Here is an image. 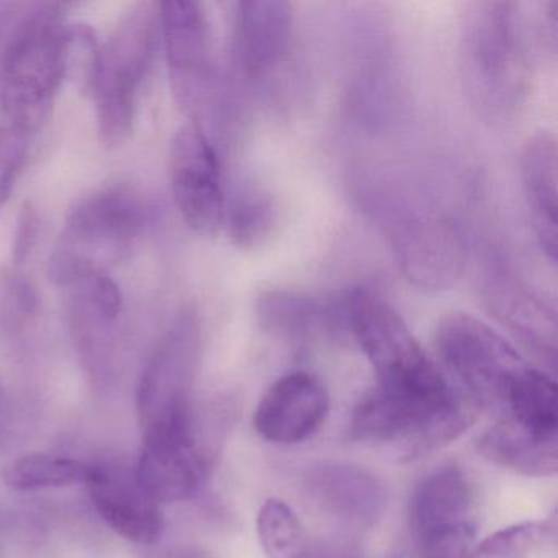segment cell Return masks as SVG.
Masks as SVG:
<instances>
[{
	"mask_svg": "<svg viewBox=\"0 0 558 558\" xmlns=\"http://www.w3.org/2000/svg\"><path fill=\"white\" fill-rule=\"evenodd\" d=\"M348 322L374 368L377 387L413 393H436L450 387L400 313L380 296L371 292L352 295Z\"/></svg>",
	"mask_w": 558,
	"mask_h": 558,
	"instance_id": "6",
	"label": "cell"
},
{
	"mask_svg": "<svg viewBox=\"0 0 558 558\" xmlns=\"http://www.w3.org/2000/svg\"><path fill=\"white\" fill-rule=\"evenodd\" d=\"M148 221V207L129 187H109L80 202L50 257V276L66 289L122 263Z\"/></svg>",
	"mask_w": 558,
	"mask_h": 558,
	"instance_id": "2",
	"label": "cell"
},
{
	"mask_svg": "<svg viewBox=\"0 0 558 558\" xmlns=\"http://www.w3.org/2000/svg\"><path fill=\"white\" fill-rule=\"evenodd\" d=\"M58 5H38L27 15L9 45L0 76V106L11 125L34 133L53 107L63 83Z\"/></svg>",
	"mask_w": 558,
	"mask_h": 558,
	"instance_id": "4",
	"label": "cell"
},
{
	"mask_svg": "<svg viewBox=\"0 0 558 558\" xmlns=\"http://www.w3.org/2000/svg\"><path fill=\"white\" fill-rule=\"evenodd\" d=\"M159 27L175 100L187 112H197L210 93L211 80L210 37L204 9L189 0L162 2Z\"/></svg>",
	"mask_w": 558,
	"mask_h": 558,
	"instance_id": "11",
	"label": "cell"
},
{
	"mask_svg": "<svg viewBox=\"0 0 558 558\" xmlns=\"http://www.w3.org/2000/svg\"><path fill=\"white\" fill-rule=\"evenodd\" d=\"M476 449L488 462L527 476H551L558 470V439H542L509 421L498 420Z\"/></svg>",
	"mask_w": 558,
	"mask_h": 558,
	"instance_id": "19",
	"label": "cell"
},
{
	"mask_svg": "<svg viewBox=\"0 0 558 558\" xmlns=\"http://www.w3.org/2000/svg\"><path fill=\"white\" fill-rule=\"evenodd\" d=\"M408 524L421 558H475L476 489L469 473L446 465L420 480Z\"/></svg>",
	"mask_w": 558,
	"mask_h": 558,
	"instance_id": "8",
	"label": "cell"
},
{
	"mask_svg": "<svg viewBox=\"0 0 558 558\" xmlns=\"http://www.w3.org/2000/svg\"><path fill=\"white\" fill-rule=\"evenodd\" d=\"M153 558H214L204 548L197 545H178V547L166 548L158 551Z\"/></svg>",
	"mask_w": 558,
	"mask_h": 558,
	"instance_id": "30",
	"label": "cell"
},
{
	"mask_svg": "<svg viewBox=\"0 0 558 558\" xmlns=\"http://www.w3.org/2000/svg\"><path fill=\"white\" fill-rule=\"evenodd\" d=\"M37 215L31 207H25L19 221L17 236H15L14 257L17 263H24L34 246L37 238Z\"/></svg>",
	"mask_w": 558,
	"mask_h": 558,
	"instance_id": "29",
	"label": "cell"
},
{
	"mask_svg": "<svg viewBox=\"0 0 558 558\" xmlns=\"http://www.w3.org/2000/svg\"><path fill=\"white\" fill-rule=\"evenodd\" d=\"M557 525L548 521H527L501 529L476 545V555L486 558H522L554 541Z\"/></svg>",
	"mask_w": 558,
	"mask_h": 558,
	"instance_id": "25",
	"label": "cell"
},
{
	"mask_svg": "<svg viewBox=\"0 0 558 558\" xmlns=\"http://www.w3.org/2000/svg\"><path fill=\"white\" fill-rule=\"evenodd\" d=\"M171 182L185 225L202 236H214L227 221V198L214 146L197 125L175 133L171 148Z\"/></svg>",
	"mask_w": 558,
	"mask_h": 558,
	"instance_id": "10",
	"label": "cell"
},
{
	"mask_svg": "<svg viewBox=\"0 0 558 558\" xmlns=\"http://www.w3.org/2000/svg\"><path fill=\"white\" fill-rule=\"evenodd\" d=\"M328 413L325 385L305 372H293L264 395L254 413V427L269 442L299 444L323 426Z\"/></svg>",
	"mask_w": 558,
	"mask_h": 558,
	"instance_id": "12",
	"label": "cell"
},
{
	"mask_svg": "<svg viewBox=\"0 0 558 558\" xmlns=\"http://www.w3.org/2000/svg\"><path fill=\"white\" fill-rule=\"evenodd\" d=\"M436 345L476 407L502 416L509 393L531 365L482 319L452 313L437 326Z\"/></svg>",
	"mask_w": 558,
	"mask_h": 558,
	"instance_id": "7",
	"label": "cell"
},
{
	"mask_svg": "<svg viewBox=\"0 0 558 558\" xmlns=\"http://www.w3.org/2000/svg\"><path fill=\"white\" fill-rule=\"evenodd\" d=\"M259 316L269 328L300 332L322 318V306L299 293L272 292L259 300Z\"/></svg>",
	"mask_w": 558,
	"mask_h": 558,
	"instance_id": "26",
	"label": "cell"
},
{
	"mask_svg": "<svg viewBox=\"0 0 558 558\" xmlns=\"http://www.w3.org/2000/svg\"><path fill=\"white\" fill-rule=\"evenodd\" d=\"M201 329L192 313L175 319L146 364L136 395L143 446L197 439L194 384Z\"/></svg>",
	"mask_w": 558,
	"mask_h": 558,
	"instance_id": "3",
	"label": "cell"
},
{
	"mask_svg": "<svg viewBox=\"0 0 558 558\" xmlns=\"http://www.w3.org/2000/svg\"><path fill=\"white\" fill-rule=\"evenodd\" d=\"M498 420L509 421L542 439H558L557 385L554 378L529 367L512 387L505 413Z\"/></svg>",
	"mask_w": 558,
	"mask_h": 558,
	"instance_id": "21",
	"label": "cell"
},
{
	"mask_svg": "<svg viewBox=\"0 0 558 558\" xmlns=\"http://www.w3.org/2000/svg\"><path fill=\"white\" fill-rule=\"evenodd\" d=\"M5 485L21 492L37 489L66 488L86 483L89 465L68 457L50 453H28L5 463L0 472Z\"/></svg>",
	"mask_w": 558,
	"mask_h": 558,
	"instance_id": "22",
	"label": "cell"
},
{
	"mask_svg": "<svg viewBox=\"0 0 558 558\" xmlns=\"http://www.w3.org/2000/svg\"><path fill=\"white\" fill-rule=\"evenodd\" d=\"M31 133L19 126L0 129V208L8 204L28 155Z\"/></svg>",
	"mask_w": 558,
	"mask_h": 558,
	"instance_id": "27",
	"label": "cell"
},
{
	"mask_svg": "<svg viewBox=\"0 0 558 558\" xmlns=\"http://www.w3.org/2000/svg\"><path fill=\"white\" fill-rule=\"evenodd\" d=\"M400 253L408 274L424 286H442L452 279L460 264V247L449 228L437 221H423L410 227L403 234Z\"/></svg>",
	"mask_w": 558,
	"mask_h": 558,
	"instance_id": "20",
	"label": "cell"
},
{
	"mask_svg": "<svg viewBox=\"0 0 558 558\" xmlns=\"http://www.w3.org/2000/svg\"><path fill=\"white\" fill-rule=\"evenodd\" d=\"M270 225H272L270 205L263 198H257V195H251V198L243 197V201L233 208L230 227H233L234 236L243 244L264 236Z\"/></svg>",
	"mask_w": 558,
	"mask_h": 558,
	"instance_id": "28",
	"label": "cell"
},
{
	"mask_svg": "<svg viewBox=\"0 0 558 558\" xmlns=\"http://www.w3.org/2000/svg\"><path fill=\"white\" fill-rule=\"evenodd\" d=\"M522 184L538 243L551 263L557 257V143L548 133H538L525 143L521 159Z\"/></svg>",
	"mask_w": 558,
	"mask_h": 558,
	"instance_id": "18",
	"label": "cell"
},
{
	"mask_svg": "<svg viewBox=\"0 0 558 558\" xmlns=\"http://www.w3.org/2000/svg\"><path fill=\"white\" fill-rule=\"evenodd\" d=\"M257 537L269 558H313L312 542L287 502L267 499L257 514Z\"/></svg>",
	"mask_w": 558,
	"mask_h": 558,
	"instance_id": "23",
	"label": "cell"
},
{
	"mask_svg": "<svg viewBox=\"0 0 558 558\" xmlns=\"http://www.w3.org/2000/svg\"><path fill=\"white\" fill-rule=\"evenodd\" d=\"M100 45L89 25H71L61 37L63 77L83 94H93L99 70Z\"/></svg>",
	"mask_w": 558,
	"mask_h": 558,
	"instance_id": "24",
	"label": "cell"
},
{
	"mask_svg": "<svg viewBox=\"0 0 558 558\" xmlns=\"http://www.w3.org/2000/svg\"><path fill=\"white\" fill-rule=\"evenodd\" d=\"M70 292V319L84 364L93 374L107 368L117 319L123 299L109 274H93L66 287Z\"/></svg>",
	"mask_w": 558,
	"mask_h": 558,
	"instance_id": "15",
	"label": "cell"
},
{
	"mask_svg": "<svg viewBox=\"0 0 558 558\" xmlns=\"http://www.w3.org/2000/svg\"><path fill=\"white\" fill-rule=\"evenodd\" d=\"M100 518L133 544L151 545L161 537L165 518L158 502L142 488L135 470L89 465L86 480Z\"/></svg>",
	"mask_w": 558,
	"mask_h": 558,
	"instance_id": "13",
	"label": "cell"
},
{
	"mask_svg": "<svg viewBox=\"0 0 558 558\" xmlns=\"http://www.w3.org/2000/svg\"><path fill=\"white\" fill-rule=\"evenodd\" d=\"M466 71L473 94L486 112L505 113L524 87V54L511 4H480L469 17Z\"/></svg>",
	"mask_w": 558,
	"mask_h": 558,
	"instance_id": "9",
	"label": "cell"
},
{
	"mask_svg": "<svg viewBox=\"0 0 558 558\" xmlns=\"http://www.w3.org/2000/svg\"><path fill=\"white\" fill-rule=\"evenodd\" d=\"M159 28V5L138 4L120 21L106 47L90 96L104 145H123L135 125L136 102L151 64Z\"/></svg>",
	"mask_w": 558,
	"mask_h": 558,
	"instance_id": "5",
	"label": "cell"
},
{
	"mask_svg": "<svg viewBox=\"0 0 558 558\" xmlns=\"http://www.w3.org/2000/svg\"><path fill=\"white\" fill-rule=\"evenodd\" d=\"M310 501L342 524L371 527L384 514L387 492L377 476L349 463H325L305 478Z\"/></svg>",
	"mask_w": 558,
	"mask_h": 558,
	"instance_id": "14",
	"label": "cell"
},
{
	"mask_svg": "<svg viewBox=\"0 0 558 558\" xmlns=\"http://www.w3.org/2000/svg\"><path fill=\"white\" fill-rule=\"evenodd\" d=\"M292 38V5L274 0L238 5V57L250 80L264 81L272 76L289 57Z\"/></svg>",
	"mask_w": 558,
	"mask_h": 558,
	"instance_id": "16",
	"label": "cell"
},
{
	"mask_svg": "<svg viewBox=\"0 0 558 558\" xmlns=\"http://www.w3.org/2000/svg\"><path fill=\"white\" fill-rule=\"evenodd\" d=\"M476 408L452 387L413 393L375 385L352 414L351 437L371 446L393 447L404 460H416L469 429Z\"/></svg>",
	"mask_w": 558,
	"mask_h": 558,
	"instance_id": "1",
	"label": "cell"
},
{
	"mask_svg": "<svg viewBox=\"0 0 558 558\" xmlns=\"http://www.w3.org/2000/svg\"><path fill=\"white\" fill-rule=\"evenodd\" d=\"M210 466V453L198 440L143 447L135 475L142 488L161 502L187 501L201 488Z\"/></svg>",
	"mask_w": 558,
	"mask_h": 558,
	"instance_id": "17",
	"label": "cell"
}]
</instances>
